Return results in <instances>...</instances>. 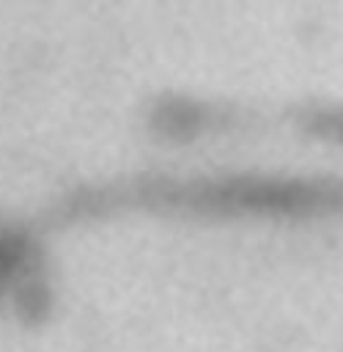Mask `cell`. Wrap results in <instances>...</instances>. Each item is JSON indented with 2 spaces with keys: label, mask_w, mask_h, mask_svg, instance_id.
I'll return each mask as SVG.
<instances>
[{
  "label": "cell",
  "mask_w": 343,
  "mask_h": 352,
  "mask_svg": "<svg viewBox=\"0 0 343 352\" xmlns=\"http://www.w3.org/2000/svg\"><path fill=\"white\" fill-rule=\"evenodd\" d=\"M162 198L206 214L310 220L343 212V182L332 176H225L176 184Z\"/></svg>",
  "instance_id": "6da1fadb"
},
{
  "label": "cell",
  "mask_w": 343,
  "mask_h": 352,
  "mask_svg": "<svg viewBox=\"0 0 343 352\" xmlns=\"http://www.w3.org/2000/svg\"><path fill=\"white\" fill-rule=\"evenodd\" d=\"M154 126L170 140H195L220 129V116L195 99H167L156 107Z\"/></svg>",
  "instance_id": "7a4b0ae2"
},
{
  "label": "cell",
  "mask_w": 343,
  "mask_h": 352,
  "mask_svg": "<svg viewBox=\"0 0 343 352\" xmlns=\"http://www.w3.org/2000/svg\"><path fill=\"white\" fill-rule=\"evenodd\" d=\"M299 129L332 148H343V104L340 102H318L299 113Z\"/></svg>",
  "instance_id": "3957f363"
}]
</instances>
